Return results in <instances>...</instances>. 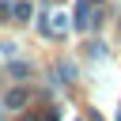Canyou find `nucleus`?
<instances>
[{"label":"nucleus","instance_id":"7ed1b4c3","mask_svg":"<svg viewBox=\"0 0 121 121\" xmlns=\"http://www.w3.org/2000/svg\"><path fill=\"white\" fill-rule=\"evenodd\" d=\"M117 121H121V110H117Z\"/></svg>","mask_w":121,"mask_h":121},{"label":"nucleus","instance_id":"f257e3e1","mask_svg":"<svg viewBox=\"0 0 121 121\" xmlns=\"http://www.w3.org/2000/svg\"><path fill=\"white\" fill-rule=\"evenodd\" d=\"M45 30H49V34H64V30H68V19H64V11H60V8H57V11L49 15V23H45Z\"/></svg>","mask_w":121,"mask_h":121},{"label":"nucleus","instance_id":"f03ea898","mask_svg":"<svg viewBox=\"0 0 121 121\" xmlns=\"http://www.w3.org/2000/svg\"><path fill=\"white\" fill-rule=\"evenodd\" d=\"M4 102H8V106H11V110H19V106H23V102H26V91H19V87H15V91H11V95H8V98H4Z\"/></svg>","mask_w":121,"mask_h":121}]
</instances>
